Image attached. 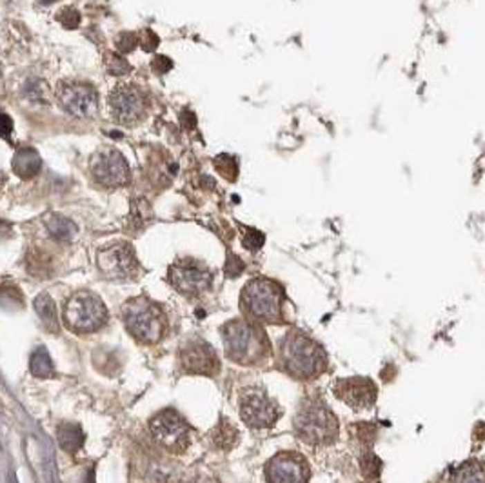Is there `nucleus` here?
<instances>
[{"mask_svg": "<svg viewBox=\"0 0 485 483\" xmlns=\"http://www.w3.org/2000/svg\"><path fill=\"white\" fill-rule=\"evenodd\" d=\"M109 320V311L102 298L91 291H79L66 300L62 307V322L69 331L89 334L102 329Z\"/></svg>", "mask_w": 485, "mask_h": 483, "instance_id": "6", "label": "nucleus"}, {"mask_svg": "<svg viewBox=\"0 0 485 483\" xmlns=\"http://www.w3.org/2000/svg\"><path fill=\"white\" fill-rule=\"evenodd\" d=\"M209 438H211V442L215 444L216 449L231 451L236 444H238V439H240V433H238V429H236L235 425L231 424L227 418H222L215 429L211 430Z\"/></svg>", "mask_w": 485, "mask_h": 483, "instance_id": "19", "label": "nucleus"}, {"mask_svg": "<svg viewBox=\"0 0 485 483\" xmlns=\"http://www.w3.org/2000/svg\"><path fill=\"white\" fill-rule=\"evenodd\" d=\"M356 438L371 445L372 438H374V429L371 427V424H356Z\"/></svg>", "mask_w": 485, "mask_h": 483, "instance_id": "31", "label": "nucleus"}, {"mask_svg": "<svg viewBox=\"0 0 485 483\" xmlns=\"http://www.w3.org/2000/svg\"><path fill=\"white\" fill-rule=\"evenodd\" d=\"M284 289L269 278H253L240 294L244 314L258 323H284Z\"/></svg>", "mask_w": 485, "mask_h": 483, "instance_id": "4", "label": "nucleus"}, {"mask_svg": "<svg viewBox=\"0 0 485 483\" xmlns=\"http://www.w3.org/2000/svg\"><path fill=\"white\" fill-rule=\"evenodd\" d=\"M122 320L129 334L144 345L160 342L169 328L164 309L146 296L131 298L124 303Z\"/></svg>", "mask_w": 485, "mask_h": 483, "instance_id": "5", "label": "nucleus"}, {"mask_svg": "<svg viewBox=\"0 0 485 483\" xmlns=\"http://www.w3.org/2000/svg\"><path fill=\"white\" fill-rule=\"evenodd\" d=\"M30 371L31 375L37 376V378H55V376H57L53 361H51V358H49L48 349H46V347L35 349V352L31 354V360H30Z\"/></svg>", "mask_w": 485, "mask_h": 483, "instance_id": "23", "label": "nucleus"}, {"mask_svg": "<svg viewBox=\"0 0 485 483\" xmlns=\"http://www.w3.org/2000/svg\"><path fill=\"white\" fill-rule=\"evenodd\" d=\"M35 311L39 314L42 328L48 332H57L60 331V322H59V312H57V305H55L53 298L49 296L48 293H40L39 296L35 298Z\"/></svg>", "mask_w": 485, "mask_h": 483, "instance_id": "17", "label": "nucleus"}, {"mask_svg": "<svg viewBox=\"0 0 485 483\" xmlns=\"http://www.w3.org/2000/svg\"><path fill=\"white\" fill-rule=\"evenodd\" d=\"M240 418L251 429H269L282 416L278 404L264 389L249 387L238 398Z\"/></svg>", "mask_w": 485, "mask_h": 483, "instance_id": "8", "label": "nucleus"}, {"mask_svg": "<svg viewBox=\"0 0 485 483\" xmlns=\"http://www.w3.org/2000/svg\"><path fill=\"white\" fill-rule=\"evenodd\" d=\"M97 264L108 280H131L138 274V262L129 244L118 242L98 251Z\"/></svg>", "mask_w": 485, "mask_h": 483, "instance_id": "11", "label": "nucleus"}, {"mask_svg": "<svg viewBox=\"0 0 485 483\" xmlns=\"http://www.w3.org/2000/svg\"><path fill=\"white\" fill-rule=\"evenodd\" d=\"M57 19H59V22L64 26L66 30H75V28L80 24L79 11L73 10V8H66V10H62Z\"/></svg>", "mask_w": 485, "mask_h": 483, "instance_id": "27", "label": "nucleus"}, {"mask_svg": "<svg viewBox=\"0 0 485 483\" xmlns=\"http://www.w3.org/2000/svg\"><path fill=\"white\" fill-rule=\"evenodd\" d=\"M449 483H485V465L469 460L456 468Z\"/></svg>", "mask_w": 485, "mask_h": 483, "instance_id": "22", "label": "nucleus"}, {"mask_svg": "<svg viewBox=\"0 0 485 483\" xmlns=\"http://www.w3.org/2000/svg\"><path fill=\"white\" fill-rule=\"evenodd\" d=\"M264 234L260 233V231L256 229H247V233H245L244 236V247L249 251H258L262 245H264Z\"/></svg>", "mask_w": 485, "mask_h": 483, "instance_id": "28", "label": "nucleus"}, {"mask_svg": "<svg viewBox=\"0 0 485 483\" xmlns=\"http://www.w3.org/2000/svg\"><path fill=\"white\" fill-rule=\"evenodd\" d=\"M169 282L184 296L196 298L211 287L213 273L196 260L182 258L169 267Z\"/></svg>", "mask_w": 485, "mask_h": 483, "instance_id": "9", "label": "nucleus"}, {"mask_svg": "<svg viewBox=\"0 0 485 483\" xmlns=\"http://www.w3.org/2000/svg\"><path fill=\"white\" fill-rule=\"evenodd\" d=\"M360 467H362V474L365 480L377 482V480L380 478V473H382V462H380V458H378L374 453H371V451H365V453L362 454Z\"/></svg>", "mask_w": 485, "mask_h": 483, "instance_id": "24", "label": "nucleus"}, {"mask_svg": "<svg viewBox=\"0 0 485 483\" xmlns=\"http://www.w3.org/2000/svg\"><path fill=\"white\" fill-rule=\"evenodd\" d=\"M173 66V62L167 57H157L155 59V62H153V68L157 69L158 73H166V71H169Z\"/></svg>", "mask_w": 485, "mask_h": 483, "instance_id": "32", "label": "nucleus"}, {"mask_svg": "<svg viewBox=\"0 0 485 483\" xmlns=\"http://www.w3.org/2000/svg\"><path fill=\"white\" fill-rule=\"evenodd\" d=\"M278 366L294 380H314L327 369V354L314 338L300 329L285 332L278 343Z\"/></svg>", "mask_w": 485, "mask_h": 483, "instance_id": "1", "label": "nucleus"}, {"mask_svg": "<svg viewBox=\"0 0 485 483\" xmlns=\"http://www.w3.org/2000/svg\"><path fill=\"white\" fill-rule=\"evenodd\" d=\"M267 483H309L311 468L300 453L285 451L275 454L264 467Z\"/></svg>", "mask_w": 485, "mask_h": 483, "instance_id": "12", "label": "nucleus"}, {"mask_svg": "<svg viewBox=\"0 0 485 483\" xmlns=\"http://www.w3.org/2000/svg\"><path fill=\"white\" fill-rule=\"evenodd\" d=\"M184 483H207V482L204 478H200V476H198V478H191V480H187V482H184Z\"/></svg>", "mask_w": 485, "mask_h": 483, "instance_id": "34", "label": "nucleus"}, {"mask_svg": "<svg viewBox=\"0 0 485 483\" xmlns=\"http://www.w3.org/2000/svg\"><path fill=\"white\" fill-rule=\"evenodd\" d=\"M42 167V158L33 147H22L13 156V171L20 178H33Z\"/></svg>", "mask_w": 485, "mask_h": 483, "instance_id": "18", "label": "nucleus"}, {"mask_svg": "<svg viewBox=\"0 0 485 483\" xmlns=\"http://www.w3.org/2000/svg\"><path fill=\"white\" fill-rule=\"evenodd\" d=\"M106 66H108V71L111 75H128L131 71L129 62L124 57H120V55H109Z\"/></svg>", "mask_w": 485, "mask_h": 483, "instance_id": "25", "label": "nucleus"}, {"mask_svg": "<svg viewBox=\"0 0 485 483\" xmlns=\"http://www.w3.org/2000/svg\"><path fill=\"white\" fill-rule=\"evenodd\" d=\"M334 396L345 406L354 410H365L374 406L378 396V387L371 378L353 376V378H340L333 386Z\"/></svg>", "mask_w": 485, "mask_h": 483, "instance_id": "13", "label": "nucleus"}, {"mask_svg": "<svg viewBox=\"0 0 485 483\" xmlns=\"http://www.w3.org/2000/svg\"><path fill=\"white\" fill-rule=\"evenodd\" d=\"M137 37L133 33H120L117 37V49L120 53H129L137 46Z\"/></svg>", "mask_w": 485, "mask_h": 483, "instance_id": "29", "label": "nucleus"}, {"mask_svg": "<svg viewBox=\"0 0 485 483\" xmlns=\"http://www.w3.org/2000/svg\"><path fill=\"white\" fill-rule=\"evenodd\" d=\"M2 118H4V137H8V135H10V133H11V120H10V117H8V115H4V117H2Z\"/></svg>", "mask_w": 485, "mask_h": 483, "instance_id": "33", "label": "nucleus"}, {"mask_svg": "<svg viewBox=\"0 0 485 483\" xmlns=\"http://www.w3.org/2000/svg\"><path fill=\"white\" fill-rule=\"evenodd\" d=\"M57 438H59L60 447L66 453L75 454L84 445V430L79 424H71V422H64L59 425L57 429Z\"/></svg>", "mask_w": 485, "mask_h": 483, "instance_id": "20", "label": "nucleus"}, {"mask_svg": "<svg viewBox=\"0 0 485 483\" xmlns=\"http://www.w3.org/2000/svg\"><path fill=\"white\" fill-rule=\"evenodd\" d=\"M244 271V264H242V260L238 258V256H231L229 254V258H227V264H226V273H227V276H238V274Z\"/></svg>", "mask_w": 485, "mask_h": 483, "instance_id": "30", "label": "nucleus"}, {"mask_svg": "<svg viewBox=\"0 0 485 483\" xmlns=\"http://www.w3.org/2000/svg\"><path fill=\"white\" fill-rule=\"evenodd\" d=\"M224 351L231 361L238 366H260L271 357V342L258 322L236 318L220 329Z\"/></svg>", "mask_w": 485, "mask_h": 483, "instance_id": "2", "label": "nucleus"}, {"mask_svg": "<svg viewBox=\"0 0 485 483\" xmlns=\"http://www.w3.org/2000/svg\"><path fill=\"white\" fill-rule=\"evenodd\" d=\"M91 173L95 180L104 187H120L129 180V166L126 158L115 149L102 151L93 158L91 164Z\"/></svg>", "mask_w": 485, "mask_h": 483, "instance_id": "16", "label": "nucleus"}, {"mask_svg": "<svg viewBox=\"0 0 485 483\" xmlns=\"http://www.w3.org/2000/svg\"><path fill=\"white\" fill-rule=\"evenodd\" d=\"M57 100L73 117H95L98 111V95L88 84H62L57 91Z\"/></svg>", "mask_w": 485, "mask_h": 483, "instance_id": "14", "label": "nucleus"}, {"mask_svg": "<svg viewBox=\"0 0 485 483\" xmlns=\"http://www.w3.org/2000/svg\"><path fill=\"white\" fill-rule=\"evenodd\" d=\"M24 95L33 102H44L46 100V88L39 80H30L24 86Z\"/></svg>", "mask_w": 485, "mask_h": 483, "instance_id": "26", "label": "nucleus"}, {"mask_svg": "<svg viewBox=\"0 0 485 483\" xmlns=\"http://www.w3.org/2000/svg\"><path fill=\"white\" fill-rule=\"evenodd\" d=\"M180 367L189 375L215 376L220 372V358L213 345L202 340H193L182 347Z\"/></svg>", "mask_w": 485, "mask_h": 483, "instance_id": "15", "label": "nucleus"}, {"mask_svg": "<svg viewBox=\"0 0 485 483\" xmlns=\"http://www.w3.org/2000/svg\"><path fill=\"white\" fill-rule=\"evenodd\" d=\"M146 95L133 84H120L109 93L108 106L115 122L131 126L137 124L146 113Z\"/></svg>", "mask_w": 485, "mask_h": 483, "instance_id": "10", "label": "nucleus"}, {"mask_svg": "<svg viewBox=\"0 0 485 483\" xmlns=\"http://www.w3.org/2000/svg\"><path fill=\"white\" fill-rule=\"evenodd\" d=\"M46 229L57 242H69L77 234V225L62 215H49L46 218Z\"/></svg>", "mask_w": 485, "mask_h": 483, "instance_id": "21", "label": "nucleus"}, {"mask_svg": "<svg viewBox=\"0 0 485 483\" xmlns=\"http://www.w3.org/2000/svg\"><path fill=\"white\" fill-rule=\"evenodd\" d=\"M153 439L169 454H184L191 444V427L175 409H164L149 420Z\"/></svg>", "mask_w": 485, "mask_h": 483, "instance_id": "7", "label": "nucleus"}, {"mask_svg": "<svg viewBox=\"0 0 485 483\" xmlns=\"http://www.w3.org/2000/svg\"><path fill=\"white\" fill-rule=\"evenodd\" d=\"M293 430L296 438L307 445H331L339 439V418L322 398H307L294 415Z\"/></svg>", "mask_w": 485, "mask_h": 483, "instance_id": "3", "label": "nucleus"}]
</instances>
